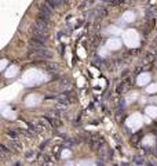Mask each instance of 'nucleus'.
I'll return each instance as SVG.
<instances>
[{
  "instance_id": "6e6552de",
  "label": "nucleus",
  "mask_w": 157,
  "mask_h": 166,
  "mask_svg": "<svg viewBox=\"0 0 157 166\" xmlns=\"http://www.w3.org/2000/svg\"><path fill=\"white\" fill-rule=\"evenodd\" d=\"M62 0H47V4L51 7V8H57V7H59L62 4Z\"/></svg>"
},
{
  "instance_id": "1a4fd4ad",
  "label": "nucleus",
  "mask_w": 157,
  "mask_h": 166,
  "mask_svg": "<svg viewBox=\"0 0 157 166\" xmlns=\"http://www.w3.org/2000/svg\"><path fill=\"white\" fill-rule=\"evenodd\" d=\"M7 155H8V150H7L4 145H2V157H3V158H6Z\"/></svg>"
},
{
  "instance_id": "f257e3e1",
  "label": "nucleus",
  "mask_w": 157,
  "mask_h": 166,
  "mask_svg": "<svg viewBox=\"0 0 157 166\" xmlns=\"http://www.w3.org/2000/svg\"><path fill=\"white\" fill-rule=\"evenodd\" d=\"M48 33V22L43 19H37L33 26V37H39V39H46Z\"/></svg>"
},
{
  "instance_id": "0eeeda50",
  "label": "nucleus",
  "mask_w": 157,
  "mask_h": 166,
  "mask_svg": "<svg viewBox=\"0 0 157 166\" xmlns=\"http://www.w3.org/2000/svg\"><path fill=\"white\" fill-rule=\"evenodd\" d=\"M46 119H47V120H50L52 126H57V127H59V126L62 124V123H61V120H59L58 118H54V116H50V115H48V116L46 118Z\"/></svg>"
},
{
  "instance_id": "20e7f679",
  "label": "nucleus",
  "mask_w": 157,
  "mask_h": 166,
  "mask_svg": "<svg viewBox=\"0 0 157 166\" xmlns=\"http://www.w3.org/2000/svg\"><path fill=\"white\" fill-rule=\"evenodd\" d=\"M36 130L40 131V133H46V131L50 130V126L47 124V122H43V120H37V122H36Z\"/></svg>"
},
{
  "instance_id": "423d86ee",
  "label": "nucleus",
  "mask_w": 157,
  "mask_h": 166,
  "mask_svg": "<svg viewBox=\"0 0 157 166\" xmlns=\"http://www.w3.org/2000/svg\"><path fill=\"white\" fill-rule=\"evenodd\" d=\"M57 102H58V104H62V105H68V104L71 102V100H69V97H68V96L61 94V96H58V97H57Z\"/></svg>"
},
{
  "instance_id": "7ed1b4c3",
  "label": "nucleus",
  "mask_w": 157,
  "mask_h": 166,
  "mask_svg": "<svg viewBox=\"0 0 157 166\" xmlns=\"http://www.w3.org/2000/svg\"><path fill=\"white\" fill-rule=\"evenodd\" d=\"M51 14H52V8L47 4V3H46V4L40 6V8H39V19H43V21H47V22H48Z\"/></svg>"
},
{
  "instance_id": "39448f33",
  "label": "nucleus",
  "mask_w": 157,
  "mask_h": 166,
  "mask_svg": "<svg viewBox=\"0 0 157 166\" xmlns=\"http://www.w3.org/2000/svg\"><path fill=\"white\" fill-rule=\"evenodd\" d=\"M10 147H11L13 150H15V151H21V150H22V145H21V143L17 140V138L10 140Z\"/></svg>"
},
{
  "instance_id": "f03ea898",
  "label": "nucleus",
  "mask_w": 157,
  "mask_h": 166,
  "mask_svg": "<svg viewBox=\"0 0 157 166\" xmlns=\"http://www.w3.org/2000/svg\"><path fill=\"white\" fill-rule=\"evenodd\" d=\"M29 55L34 58H51L52 53L50 50H46L44 47H41V48H32L29 51Z\"/></svg>"
},
{
  "instance_id": "9d476101",
  "label": "nucleus",
  "mask_w": 157,
  "mask_h": 166,
  "mask_svg": "<svg viewBox=\"0 0 157 166\" xmlns=\"http://www.w3.org/2000/svg\"><path fill=\"white\" fill-rule=\"evenodd\" d=\"M14 166H21V163H19V162H17V163L14 165Z\"/></svg>"
},
{
  "instance_id": "9b49d317",
  "label": "nucleus",
  "mask_w": 157,
  "mask_h": 166,
  "mask_svg": "<svg viewBox=\"0 0 157 166\" xmlns=\"http://www.w3.org/2000/svg\"><path fill=\"white\" fill-rule=\"evenodd\" d=\"M62 2H64V3H68V2H69V0H62Z\"/></svg>"
}]
</instances>
